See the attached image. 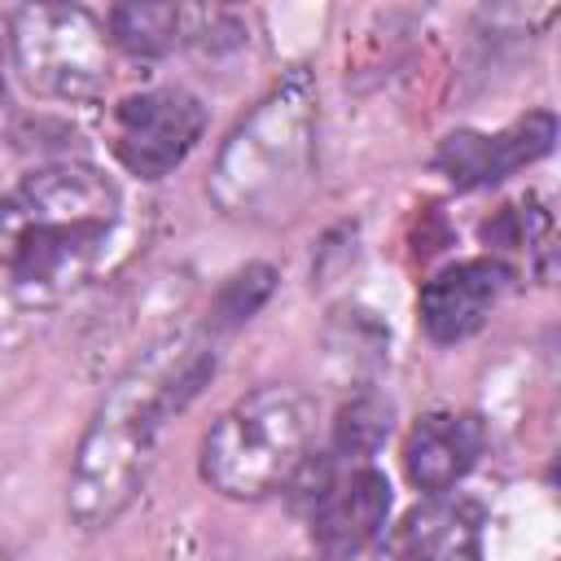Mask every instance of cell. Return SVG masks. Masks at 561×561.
Listing matches in <instances>:
<instances>
[{
    "mask_svg": "<svg viewBox=\"0 0 561 561\" xmlns=\"http://www.w3.org/2000/svg\"><path fill=\"white\" fill-rule=\"evenodd\" d=\"M210 373L215 346L206 333H167L118 373L88 421L70 469L66 504L83 530L110 526L136 500L162 425L202 394Z\"/></svg>",
    "mask_w": 561,
    "mask_h": 561,
    "instance_id": "obj_1",
    "label": "cell"
},
{
    "mask_svg": "<svg viewBox=\"0 0 561 561\" xmlns=\"http://www.w3.org/2000/svg\"><path fill=\"white\" fill-rule=\"evenodd\" d=\"M316 118L302 79L280 83L254 105V114L228 136L215 171L210 197L232 219H280L294 210L311 180Z\"/></svg>",
    "mask_w": 561,
    "mask_h": 561,
    "instance_id": "obj_2",
    "label": "cell"
},
{
    "mask_svg": "<svg viewBox=\"0 0 561 561\" xmlns=\"http://www.w3.org/2000/svg\"><path fill=\"white\" fill-rule=\"evenodd\" d=\"M316 412L289 386H263L237 399L202 438V478L228 500L285 491L307 465Z\"/></svg>",
    "mask_w": 561,
    "mask_h": 561,
    "instance_id": "obj_3",
    "label": "cell"
},
{
    "mask_svg": "<svg viewBox=\"0 0 561 561\" xmlns=\"http://www.w3.org/2000/svg\"><path fill=\"white\" fill-rule=\"evenodd\" d=\"M13 57L39 96L92 101L110 79L101 22L79 4H26L13 13Z\"/></svg>",
    "mask_w": 561,
    "mask_h": 561,
    "instance_id": "obj_4",
    "label": "cell"
},
{
    "mask_svg": "<svg viewBox=\"0 0 561 561\" xmlns=\"http://www.w3.org/2000/svg\"><path fill=\"white\" fill-rule=\"evenodd\" d=\"M114 224H61V219H18L0 210L4 272L9 289L26 307H48L75 294L101 263Z\"/></svg>",
    "mask_w": 561,
    "mask_h": 561,
    "instance_id": "obj_5",
    "label": "cell"
},
{
    "mask_svg": "<svg viewBox=\"0 0 561 561\" xmlns=\"http://www.w3.org/2000/svg\"><path fill=\"white\" fill-rule=\"evenodd\" d=\"M206 127V110L184 88H145L114 105V158L140 175H171L197 145Z\"/></svg>",
    "mask_w": 561,
    "mask_h": 561,
    "instance_id": "obj_6",
    "label": "cell"
},
{
    "mask_svg": "<svg viewBox=\"0 0 561 561\" xmlns=\"http://www.w3.org/2000/svg\"><path fill=\"white\" fill-rule=\"evenodd\" d=\"M390 513V482L386 473L355 465L342 478H324V486L311 495V548L320 561H351L364 552Z\"/></svg>",
    "mask_w": 561,
    "mask_h": 561,
    "instance_id": "obj_7",
    "label": "cell"
},
{
    "mask_svg": "<svg viewBox=\"0 0 561 561\" xmlns=\"http://www.w3.org/2000/svg\"><path fill=\"white\" fill-rule=\"evenodd\" d=\"M557 140V118L548 110H535L526 118H517L513 127L482 136V131H451L438 145V171L456 184V188H486L508 180L517 167L543 158Z\"/></svg>",
    "mask_w": 561,
    "mask_h": 561,
    "instance_id": "obj_8",
    "label": "cell"
},
{
    "mask_svg": "<svg viewBox=\"0 0 561 561\" xmlns=\"http://www.w3.org/2000/svg\"><path fill=\"white\" fill-rule=\"evenodd\" d=\"M504 285H508V263H500V259H465V263L434 272L416 298L421 329L434 342L473 337L486 324L491 307L500 302Z\"/></svg>",
    "mask_w": 561,
    "mask_h": 561,
    "instance_id": "obj_9",
    "label": "cell"
},
{
    "mask_svg": "<svg viewBox=\"0 0 561 561\" xmlns=\"http://www.w3.org/2000/svg\"><path fill=\"white\" fill-rule=\"evenodd\" d=\"M478 557H482V508L447 495L408 508L373 552V561H478Z\"/></svg>",
    "mask_w": 561,
    "mask_h": 561,
    "instance_id": "obj_10",
    "label": "cell"
},
{
    "mask_svg": "<svg viewBox=\"0 0 561 561\" xmlns=\"http://www.w3.org/2000/svg\"><path fill=\"white\" fill-rule=\"evenodd\" d=\"M18 219H61V224H114L118 188L88 162H53L22 180V188L0 206Z\"/></svg>",
    "mask_w": 561,
    "mask_h": 561,
    "instance_id": "obj_11",
    "label": "cell"
},
{
    "mask_svg": "<svg viewBox=\"0 0 561 561\" xmlns=\"http://www.w3.org/2000/svg\"><path fill=\"white\" fill-rule=\"evenodd\" d=\"M486 430L473 412H430L408 430L403 469L425 495H447L482 456Z\"/></svg>",
    "mask_w": 561,
    "mask_h": 561,
    "instance_id": "obj_12",
    "label": "cell"
},
{
    "mask_svg": "<svg viewBox=\"0 0 561 561\" xmlns=\"http://www.w3.org/2000/svg\"><path fill=\"white\" fill-rule=\"evenodd\" d=\"M184 13L175 4H118L110 9V35L131 57H158L180 39Z\"/></svg>",
    "mask_w": 561,
    "mask_h": 561,
    "instance_id": "obj_13",
    "label": "cell"
},
{
    "mask_svg": "<svg viewBox=\"0 0 561 561\" xmlns=\"http://www.w3.org/2000/svg\"><path fill=\"white\" fill-rule=\"evenodd\" d=\"M390 434V403H381L377 394H359L351 399L337 421H333V447L346 460H368Z\"/></svg>",
    "mask_w": 561,
    "mask_h": 561,
    "instance_id": "obj_14",
    "label": "cell"
},
{
    "mask_svg": "<svg viewBox=\"0 0 561 561\" xmlns=\"http://www.w3.org/2000/svg\"><path fill=\"white\" fill-rule=\"evenodd\" d=\"M272 280H276V272H272L267 263H254V267H245V272L228 276V280H224V289L215 294L210 324H215V329H232V324L250 320V316L263 307V298L272 294Z\"/></svg>",
    "mask_w": 561,
    "mask_h": 561,
    "instance_id": "obj_15",
    "label": "cell"
},
{
    "mask_svg": "<svg viewBox=\"0 0 561 561\" xmlns=\"http://www.w3.org/2000/svg\"><path fill=\"white\" fill-rule=\"evenodd\" d=\"M0 96H4V70H0Z\"/></svg>",
    "mask_w": 561,
    "mask_h": 561,
    "instance_id": "obj_16",
    "label": "cell"
},
{
    "mask_svg": "<svg viewBox=\"0 0 561 561\" xmlns=\"http://www.w3.org/2000/svg\"><path fill=\"white\" fill-rule=\"evenodd\" d=\"M0 561H9V552H4V543H0Z\"/></svg>",
    "mask_w": 561,
    "mask_h": 561,
    "instance_id": "obj_17",
    "label": "cell"
}]
</instances>
